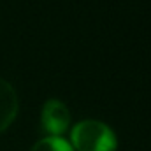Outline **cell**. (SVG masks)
Segmentation results:
<instances>
[{"label": "cell", "instance_id": "6da1fadb", "mask_svg": "<svg viewBox=\"0 0 151 151\" xmlns=\"http://www.w3.org/2000/svg\"><path fill=\"white\" fill-rule=\"evenodd\" d=\"M70 146L76 151H114V132L99 119H83L70 130Z\"/></svg>", "mask_w": 151, "mask_h": 151}, {"label": "cell", "instance_id": "7a4b0ae2", "mask_svg": "<svg viewBox=\"0 0 151 151\" xmlns=\"http://www.w3.org/2000/svg\"><path fill=\"white\" fill-rule=\"evenodd\" d=\"M40 123L49 137H62V134H65L70 127V113L62 100H46L40 113Z\"/></svg>", "mask_w": 151, "mask_h": 151}, {"label": "cell", "instance_id": "3957f363", "mask_svg": "<svg viewBox=\"0 0 151 151\" xmlns=\"http://www.w3.org/2000/svg\"><path fill=\"white\" fill-rule=\"evenodd\" d=\"M18 95L12 84L0 77V132L9 128L18 114Z\"/></svg>", "mask_w": 151, "mask_h": 151}, {"label": "cell", "instance_id": "277c9868", "mask_svg": "<svg viewBox=\"0 0 151 151\" xmlns=\"http://www.w3.org/2000/svg\"><path fill=\"white\" fill-rule=\"evenodd\" d=\"M30 151H74L63 137H44Z\"/></svg>", "mask_w": 151, "mask_h": 151}]
</instances>
